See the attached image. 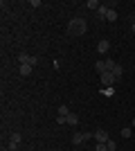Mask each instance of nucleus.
I'll return each mask as SVG.
<instances>
[{
  "mask_svg": "<svg viewBox=\"0 0 135 151\" xmlns=\"http://www.w3.org/2000/svg\"><path fill=\"white\" fill-rule=\"evenodd\" d=\"M86 29H88V23H86L84 18H72L70 23H68V34H70V36H84Z\"/></svg>",
  "mask_w": 135,
  "mask_h": 151,
  "instance_id": "nucleus-1",
  "label": "nucleus"
},
{
  "mask_svg": "<svg viewBox=\"0 0 135 151\" xmlns=\"http://www.w3.org/2000/svg\"><path fill=\"white\" fill-rule=\"evenodd\" d=\"M18 61H20V65H32V68H34V65L39 63V59H36V57H29V54H20Z\"/></svg>",
  "mask_w": 135,
  "mask_h": 151,
  "instance_id": "nucleus-2",
  "label": "nucleus"
},
{
  "mask_svg": "<svg viewBox=\"0 0 135 151\" xmlns=\"http://www.w3.org/2000/svg\"><path fill=\"white\" fill-rule=\"evenodd\" d=\"M115 81H117V79H115V75H113V72H108V70H106V72H101V83H104V86H113Z\"/></svg>",
  "mask_w": 135,
  "mask_h": 151,
  "instance_id": "nucleus-3",
  "label": "nucleus"
},
{
  "mask_svg": "<svg viewBox=\"0 0 135 151\" xmlns=\"http://www.w3.org/2000/svg\"><path fill=\"white\" fill-rule=\"evenodd\" d=\"M108 133H106V131H104V129H97V131H95V142H108Z\"/></svg>",
  "mask_w": 135,
  "mask_h": 151,
  "instance_id": "nucleus-4",
  "label": "nucleus"
},
{
  "mask_svg": "<svg viewBox=\"0 0 135 151\" xmlns=\"http://www.w3.org/2000/svg\"><path fill=\"white\" fill-rule=\"evenodd\" d=\"M108 50H110V41H106V38H104V41H99L97 52H99V54H108Z\"/></svg>",
  "mask_w": 135,
  "mask_h": 151,
  "instance_id": "nucleus-5",
  "label": "nucleus"
},
{
  "mask_svg": "<svg viewBox=\"0 0 135 151\" xmlns=\"http://www.w3.org/2000/svg\"><path fill=\"white\" fill-rule=\"evenodd\" d=\"M20 145V133H11V138H9V149H16V147Z\"/></svg>",
  "mask_w": 135,
  "mask_h": 151,
  "instance_id": "nucleus-6",
  "label": "nucleus"
},
{
  "mask_svg": "<svg viewBox=\"0 0 135 151\" xmlns=\"http://www.w3.org/2000/svg\"><path fill=\"white\" fill-rule=\"evenodd\" d=\"M68 115H70V106H68V104H61L59 111H56V117H68Z\"/></svg>",
  "mask_w": 135,
  "mask_h": 151,
  "instance_id": "nucleus-7",
  "label": "nucleus"
},
{
  "mask_svg": "<svg viewBox=\"0 0 135 151\" xmlns=\"http://www.w3.org/2000/svg\"><path fill=\"white\" fill-rule=\"evenodd\" d=\"M110 72H113V75H115V79H117V81H119V79H122V77H124V65H119V63H115V68L110 70Z\"/></svg>",
  "mask_w": 135,
  "mask_h": 151,
  "instance_id": "nucleus-8",
  "label": "nucleus"
},
{
  "mask_svg": "<svg viewBox=\"0 0 135 151\" xmlns=\"http://www.w3.org/2000/svg\"><path fill=\"white\" fill-rule=\"evenodd\" d=\"M72 142H74V145H84V142H88V140H86L84 133H74V135H72Z\"/></svg>",
  "mask_w": 135,
  "mask_h": 151,
  "instance_id": "nucleus-9",
  "label": "nucleus"
},
{
  "mask_svg": "<svg viewBox=\"0 0 135 151\" xmlns=\"http://www.w3.org/2000/svg\"><path fill=\"white\" fill-rule=\"evenodd\" d=\"M108 9H110V5H101L97 9V16H99V18H106V16H108Z\"/></svg>",
  "mask_w": 135,
  "mask_h": 151,
  "instance_id": "nucleus-10",
  "label": "nucleus"
},
{
  "mask_svg": "<svg viewBox=\"0 0 135 151\" xmlns=\"http://www.w3.org/2000/svg\"><path fill=\"white\" fill-rule=\"evenodd\" d=\"M106 20H110V23H115V20H117V12H115V7H110V9H108V16H106Z\"/></svg>",
  "mask_w": 135,
  "mask_h": 151,
  "instance_id": "nucleus-11",
  "label": "nucleus"
},
{
  "mask_svg": "<svg viewBox=\"0 0 135 151\" xmlns=\"http://www.w3.org/2000/svg\"><path fill=\"white\" fill-rule=\"evenodd\" d=\"M65 120H68V124H70V126H77V124H79V117H77L74 113H70L68 117H65Z\"/></svg>",
  "mask_w": 135,
  "mask_h": 151,
  "instance_id": "nucleus-12",
  "label": "nucleus"
},
{
  "mask_svg": "<svg viewBox=\"0 0 135 151\" xmlns=\"http://www.w3.org/2000/svg\"><path fill=\"white\" fill-rule=\"evenodd\" d=\"M32 65H20V75H23V77H29V75H32Z\"/></svg>",
  "mask_w": 135,
  "mask_h": 151,
  "instance_id": "nucleus-13",
  "label": "nucleus"
},
{
  "mask_svg": "<svg viewBox=\"0 0 135 151\" xmlns=\"http://www.w3.org/2000/svg\"><path fill=\"white\" fill-rule=\"evenodd\" d=\"M95 68H97V72H99V75L108 70V68H106V61H97V63H95Z\"/></svg>",
  "mask_w": 135,
  "mask_h": 151,
  "instance_id": "nucleus-14",
  "label": "nucleus"
},
{
  "mask_svg": "<svg viewBox=\"0 0 135 151\" xmlns=\"http://www.w3.org/2000/svg\"><path fill=\"white\" fill-rule=\"evenodd\" d=\"M86 7H88V9H92V12H95V9H99V2H97V0H88V2H86Z\"/></svg>",
  "mask_w": 135,
  "mask_h": 151,
  "instance_id": "nucleus-15",
  "label": "nucleus"
},
{
  "mask_svg": "<svg viewBox=\"0 0 135 151\" xmlns=\"http://www.w3.org/2000/svg\"><path fill=\"white\" fill-rule=\"evenodd\" d=\"M119 135L122 138H131V126H124L122 131H119Z\"/></svg>",
  "mask_w": 135,
  "mask_h": 151,
  "instance_id": "nucleus-16",
  "label": "nucleus"
},
{
  "mask_svg": "<svg viewBox=\"0 0 135 151\" xmlns=\"http://www.w3.org/2000/svg\"><path fill=\"white\" fill-rule=\"evenodd\" d=\"M106 147H108V151H117V142H115V140H108Z\"/></svg>",
  "mask_w": 135,
  "mask_h": 151,
  "instance_id": "nucleus-17",
  "label": "nucleus"
},
{
  "mask_svg": "<svg viewBox=\"0 0 135 151\" xmlns=\"http://www.w3.org/2000/svg\"><path fill=\"white\" fill-rule=\"evenodd\" d=\"M95 151H108L106 142H97V145H95Z\"/></svg>",
  "mask_w": 135,
  "mask_h": 151,
  "instance_id": "nucleus-18",
  "label": "nucleus"
},
{
  "mask_svg": "<svg viewBox=\"0 0 135 151\" xmlns=\"http://www.w3.org/2000/svg\"><path fill=\"white\" fill-rule=\"evenodd\" d=\"M106 68H108V72H110V70L115 68V61H113V59H106Z\"/></svg>",
  "mask_w": 135,
  "mask_h": 151,
  "instance_id": "nucleus-19",
  "label": "nucleus"
},
{
  "mask_svg": "<svg viewBox=\"0 0 135 151\" xmlns=\"http://www.w3.org/2000/svg\"><path fill=\"white\" fill-rule=\"evenodd\" d=\"M131 29H133V32H135V23H133V25H131Z\"/></svg>",
  "mask_w": 135,
  "mask_h": 151,
  "instance_id": "nucleus-20",
  "label": "nucleus"
},
{
  "mask_svg": "<svg viewBox=\"0 0 135 151\" xmlns=\"http://www.w3.org/2000/svg\"><path fill=\"white\" fill-rule=\"evenodd\" d=\"M133 129H135V117H133Z\"/></svg>",
  "mask_w": 135,
  "mask_h": 151,
  "instance_id": "nucleus-21",
  "label": "nucleus"
}]
</instances>
